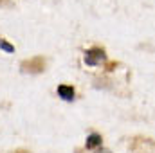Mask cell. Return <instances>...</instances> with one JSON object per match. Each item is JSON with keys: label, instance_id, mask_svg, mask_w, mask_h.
Listing matches in <instances>:
<instances>
[{"label": "cell", "instance_id": "1", "mask_svg": "<svg viewBox=\"0 0 155 153\" xmlns=\"http://www.w3.org/2000/svg\"><path fill=\"white\" fill-rule=\"evenodd\" d=\"M20 70H22L24 74H41V72L45 70V58H43V56H35V58H31V60L22 61Z\"/></svg>", "mask_w": 155, "mask_h": 153}, {"label": "cell", "instance_id": "2", "mask_svg": "<svg viewBox=\"0 0 155 153\" xmlns=\"http://www.w3.org/2000/svg\"><path fill=\"white\" fill-rule=\"evenodd\" d=\"M105 60H107V54H105V50L99 49V47H92V49H88V50L85 52V63L90 65V67L99 65V63H103Z\"/></svg>", "mask_w": 155, "mask_h": 153}, {"label": "cell", "instance_id": "3", "mask_svg": "<svg viewBox=\"0 0 155 153\" xmlns=\"http://www.w3.org/2000/svg\"><path fill=\"white\" fill-rule=\"evenodd\" d=\"M58 96L63 101H72L74 99V86H71V85H60L58 86Z\"/></svg>", "mask_w": 155, "mask_h": 153}, {"label": "cell", "instance_id": "4", "mask_svg": "<svg viewBox=\"0 0 155 153\" xmlns=\"http://www.w3.org/2000/svg\"><path fill=\"white\" fill-rule=\"evenodd\" d=\"M103 141H101V135L99 133H90L88 137H87V148H97L99 144H101Z\"/></svg>", "mask_w": 155, "mask_h": 153}, {"label": "cell", "instance_id": "5", "mask_svg": "<svg viewBox=\"0 0 155 153\" xmlns=\"http://www.w3.org/2000/svg\"><path fill=\"white\" fill-rule=\"evenodd\" d=\"M0 49H2V50H5V52H9V54H11V52H15V47H13L7 40H4V38H0Z\"/></svg>", "mask_w": 155, "mask_h": 153}, {"label": "cell", "instance_id": "6", "mask_svg": "<svg viewBox=\"0 0 155 153\" xmlns=\"http://www.w3.org/2000/svg\"><path fill=\"white\" fill-rule=\"evenodd\" d=\"M4 5H9V0H0V7H4Z\"/></svg>", "mask_w": 155, "mask_h": 153}, {"label": "cell", "instance_id": "7", "mask_svg": "<svg viewBox=\"0 0 155 153\" xmlns=\"http://www.w3.org/2000/svg\"><path fill=\"white\" fill-rule=\"evenodd\" d=\"M11 153H29L27 150H16V151H11Z\"/></svg>", "mask_w": 155, "mask_h": 153}]
</instances>
